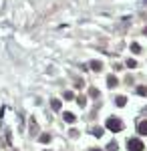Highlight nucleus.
I'll return each mask as SVG.
<instances>
[{
    "label": "nucleus",
    "instance_id": "nucleus-4",
    "mask_svg": "<svg viewBox=\"0 0 147 151\" xmlns=\"http://www.w3.org/2000/svg\"><path fill=\"white\" fill-rule=\"evenodd\" d=\"M89 67H91V69H93V71H101V69H103V63H101V61H91V63H89Z\"/></svg>",
    "mask_w": 147,
    "mask_h": 151
},
{
    "label": "nucleus",
    "instance_id": "nucleus-10",
    "mask_svg": "<svg viewBox=\"0 0 147 151\" xmlns=\"http://www.w3.org/2000/svg\"><path fill=\"white\" fill-rule=\"evenodd\" d=\"M127 67H129V69H135V67H137V61H135V59H129V61H127Z\"/></svg>",
    "mask_w": 147,
    "mask_h": 151
},
{
    "label": "nucleus",
    "instance_id": "nucleus-11",
    "mask_svg": "<svg viewBox=\"0 0 147 151\" xmlns=\"http://www.w3.org/2000/svg\"><path fill=\"white\" fill-rule=\"evenodd\" d=\"M131 50H133V52H139V50H141V46H139L137 42H131Z\"/></svg>",
    "mask_w": 147,
    "mask_h": 151
},
{
    "label": "nucleus",
    "instance_id": "nucleus-14",
    "mask_svg": "<svg viewBox=\"0 0 147 151\" xmlns=\"http://www.w3.org/2000/svg\"><path fill=\"white\" fill-rule=\"evenodd\" d=\"M93 135H95V137H101V135H103V129H101V127L93 129Z\"/></svg>",
    "mask_w": 147,
    "mask_h": 151
},
{
    "label": "nucleus",
    "instance_id": "nucleus-12",
    "mask_svg": "<svg viewBox=\"0 0 147 151\" xmlns=\"http://www.w3.org/2000/svg\"><path fill=\"white\" fill-rule=\"evenodd\" d=\"M89 95H91V97H99V91L95 87H91V89H89Z\"/></svg>",
    "mask_w": 147,
    "mask_h": 151
},
{
    "label": "nucleus",
    "instance_id": "nucleus-17",
    "mask_svg": "<svg viewBox=\"0 0 147 151\" xmlns=\"http://www.w3.org/2000/svg\"><path fill=\"white\" fill-rule=\"evenodd\" d=\"M73 97H75V95H73V93H71V91H67V93H65V99H69V101H71V99H73Z\"/></svg>",
    "mask_w": 147,
    "mask_h": 151
},
{
    "label": "nucleus",
    "instance_id": "nucleus-7",
    "mask_svg": "<svg viewBox=\"0 0 147 151\" xmlns=\"http://www.w3.org/2000/svg\"><path fill=\"white\" fill-rule=\"evenodd\" d=\"M50 107H52L54 111H60V101H58V99H52V101H50Z\"/></svg>",
    "mask_w": 147,
    "mask_h": 151
},
{
    "label": "nucleus",
    "instance_id": "nucleus-6",
    "mask_svg": "<svg viewBox=\"0 0 147 151\" xmlns=\"http://www.w3.org/2000/svg\"><path fill=\"white\" fill-rule=\"evenodd\" d=\"M137 131H139L141 135H147V121H141V123L137 125Z\"/></svg>",
    "mask_w": 147,
    "mask_h": 151
},
{
    "label": "nucleus",
    "instance_id": "nucleus-13",
    "mask_svg": "<svg viewBox=\"0 0 147 151\" xmlns=\"http://www.w3.org/2000/svg\"><path fill=\"white\" fill-rule=\"evenodd\" d=\"M117 149H119V145H117L115 141H111V143H109V151H117Z\"/></svg>",
    "mask_w": 147,
    "mask_h": 151
},
{
    "label": "nucleus",
    "instance_id": "nucleus-16",
    "mask_svg": "<svg viewBox=\"0 0 147 151\" xmlns=\"http://www.w3.org/2000/svg\"><path fill=\"white\" fill-rule=\"evenodd\" d=\"M77 103H79L81 107H85V103H87V99H85V97H79V99H77Z\"/></svg>",
    "mask_w": 147,
    "mask_h": 151
},
{
    "label": "nucleus",
    "instance_id": "nucleus-9",
    "mask_svg": "<svg viewBox=\"0 0 147 151\" xmlns=\"http://www.w3.org/2000/svg\"><path fill=\"white\" fill-rule=\"evenodd\" d=\"M115 103H117L119 107H125V103H127V99H125V97H117V99H115Z\"/></svg>",
    "mask_w": 147,
    "mask_h": 151
},
{
    "label": "nucleus",
    "instance_id": "nucleus-8",
    "mask_svg": "<svg viewBox=\"0 0 147 151\" xmlns=\"http://www.w3.org/2000/svg\"><path fill=\"white\" fill-rule=\"evenodd\" d=\"M38 141H41V143H49V141H50V135H49V133H43V135L38 137Z\"/></svg>",
    "mask_w": 147,
    "mask_h": 151
},
{
    "label": "nucleus",
    "instance_id": "nucleus-5",
    "mask_svg": "<svg viewBox=\"0 0 147 151\" xmlns=\"http://www.w3.org/2000/svg\"><path fill=\"white\" fill-rule=\"evenodd\" d=\"M63 119H65L67 123H75V121H77V117H75L73 113H69V111H67V113H63Z\"/></svg>",
    "mask_w": 147,
    "mask_h": 151
},
{
    "label": "nucleus",
    "instance_id": "nucleus-15",
    "mask_svg": "<svg viewBox=\"0 0 147 151\" xmlns=\"http://www.w3.org/2000/svg\"><path fill=\"white\" fill-rule=\"evenodd\" d=\"M137 93L139 95H147V87H137Z\"/></svg>",
    "mask_w": 147,
    "mask_h": 151
},
{
    "label": "nucleus",
    "instance_id": "nucleus-2",
    "mask_svg": "<svg viewBox=\"0 0 147 151\" xmlns=\"http://www.w3.org/2000/svg\"><path fill=\"white\" fill-rule=\"evenodd\" d=\"M127 147H129V151H143V143L139 139H129L127 141Z\"/></svg>",
    "mask_w": 147,
    "mask_h": 151
},
{
    "label": "nucleus",
    "instance_id": "nucleus-18",
    "mask_svg": "<svg viewBox=\"0 0 147 151\" xmlns=\"http://www.w3.org/2000/svg\"><path fill=\"white\" fill-rule=\"evenodd\" d=\"M91 151H101V149H91Z\"/></svg>",
    "mask_w": 147,
    "mask_h": 151
},
{
    "label": "nucleus",
    "instance_id": "nucleus-3",
    "mask_svg": "<svg viewBox=\"0 0 147 151\" xmlns=\"http://www.w3.org/2000/svg\"><path fill=\"white\" fill-rule=\"evenodd\" d=\"M107 85H109L111 89H113V87H117V85H119L117 77H115V75H109V77H107Z\"/></svg>",
    "mask_w": 147,
    "mask_h": 151
},
{
    "label": "nucleus",
    "instance_id": "nucleus-1",
    "mask_svg": "<svg viewBox=\"0 0 147 151\" xmlns=\"http://www.w3.org/2000/svg\"><path fill=\"white\" fill-rule=\"evenodd\" d=\"M107 129H111V131L117 133V131L123 129V123H121L119 119H113V117H111V119H107Z\"/></svg>",
    "mask_w": 147,
    "mask_h": 151
}]
</instances>
